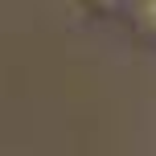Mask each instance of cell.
<instances>
[{
  "label": "cell",
  "instance_id": "6da1fadb",
  "mask_svg": "<svg viewBox=\"0 0 156 156\" xmlns=\"http://www.w3.org/2000/svg\"><path fill=\"white\" fill-rule=\"evenodd\" d=\"M123 25L136 37V45L156 49V0H132L123 12Z\"/></svg>",
  "mask_w": 156,
  "mask_h": 156
},
{
  "label": "cell",
  "instance_id": "7a4b0ae2",
  "mask_svg": "<svg viewBox=\"0 0 156 156\" xmlns=\"http://www.w3.org/2000/svg\"><path fill=\"white\" fill-rule=\"evenodd\" d=\"M132 0H78V8H86L90 16H123Z\"/></svg>",
  "mask_w": 156,
  "mask_h": 156
}]
</instances>
